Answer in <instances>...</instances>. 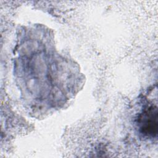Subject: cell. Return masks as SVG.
<instances>
[{
    "mask_svg": "<svg viewBox=\"0 0 158 158\" xmlns=\"http://www.w3.org/2000/svg\"><path fill=\"white\" fill-rule=\"evenodd\" d=\"M52 37L40 25L18 35L14 75L22 99L36 114L59 109L83 85L77 64L57 52Z\"/></svg>",
    "mask_w": 158,
    "mask_h": 158,
    "instance_id": "obj_1",
    "label": "cell"
},
{
    "mask_svg": "<svg viewBox=\"0 0 158 158\" xmlns=\"http://www.w3.org/2000/svg\"><path fill=\"white\" fill-rule=\"evenodd\" d=\"M158 112L157 106L151 104L145 106L137 118L139 132L144 136L153 138L157 135Z\"/></svg>",
    "mask_w": 158,
    "mask_h": 158,
    "instance_id": "obj_2",
    "label": "cell"
}]
</instances>
